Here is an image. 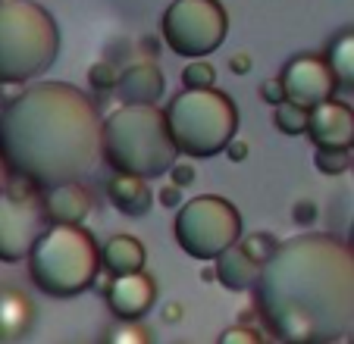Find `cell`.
Masks as SVG:
<instances>
[{
    "instance_id": "5",
    "label": "cell",
    "mask_w": 354,
    "mask_h": 344,
    "mask_svg": "<svg viewBox=\"0 0 354 344\" xmlns=\"http://www.w3.org/2000/svg\"><path fill=\"white\" fill-rule=\"evenodd\" d=\"M60 57L57 19L35 0L0 3V85H28Z\"/></svg>"
},
{
    "instance_id": "3",
    "label": "cell",
    "mask_w": 354,
    "mask_h": 344,
    "mask_svg": "<svg viewBox=\"0 0 354 344\" xmlns=\"http://www.w3.org/2000/svg\"><path fill=\"white\" fill-rule=\"evenodd\" d=\"M100 160L116 175L160 179L179 160L160 106H126L113 110L100 128Z\"/></svg>"
},
{
    "instance_id": "36",
    "label": "cell",
    "mask_w": 354,
    "mask_h": 344,
    "mask_svg": "<svg viewBox=\"0 0 354 344\" xmlns=\"http://www.w3.org/2000/svg\"><path fill=\"white\" fill-rule=\"evenodd\" d=\"M345 338H348V341H345V344H354V329H351V332H348V335H345Z\"/></svg>"
},
{
    "instance_id": "30",
    "label": "cell",
    "mask_w": 354,
    "mask_h": 344,
    "mask_svg": "<svg viewBox=\"0 0 354 344\" xmlns=\"http://www.w3.org/2000/svg\"><path fill=\"white\" fill-rule=\"evenodd\" d=\"M292 216H295V222L308 225V222H314V216H317V207L310 204V200H301V204H295V207H292Z\"/></svg>"
},
{
    "instance_id": "10",
    "label": "cell",
    "mask_w": 354,
    "mask_h": 344,
    "mask_svg": "<svg viewBox=\"0 0 354 344\" xmlns=\"http://www.w3.org/2000/svg\"><path fill=\"white\" fill-rule=\"evenodd\" d=\"M279 82H282V91H286V100L304 106V110H314L317 104L335 97L333 73H329L326 60L317 57V53L292 57V60L282 66Z\"/></svg>"
},
{
    "instance_id": "17",
    "label": "cell",
    "mask_w": 354,
    "mask_h": 344,
    "mask_svg": "<svg viewBox=\"0 0 354 344\" xmlns=\"http://www.w3.org/2000/svg\"><path fill=\"white\" fill-rule=\"evenodd\" d=\"M107 198L122 216H145L154 207V191L147 188L145 179L135 175H110L107 179Z\"/></svg>"
},
{
    "instance_id": "32",
    "label": "cell",
    "mask_w": 354,
    "mask_h": 344,
    "mask_svg": "<svg viewBox=\"0 0 354 344\" xmlns=\"http://www.w3.org/2000/svg\"><path fill=\"white\" fill-rule=\"evenodd\" d=\"M223 153H226L232 163H241V160L248 157V144H245V141H239V138H232V141L226 144V151H223Z\"/></svg>"
},
{
    "instance_id": "24",
    "label": "cell",
    "mask_w": 354,
    "mask_h": 344,
    "mask_svg": "<svg viewBox=\"0 0 354 344\" xmlns=\"http://www.w3.org/2000/svg\"><path fill=\"white\" fill-rule=\"evenodd\" d=\"M116 75H120V69H116L113 63L97 60V63H91V69H88V85H91V91L107 94L116 88Z\"/></svg>"
},
{
    "instance_id": "8",
    "label": "cell",
    "mask_w": 354,
    "mask_h": 344,
    "mask_svg": "<svg viewBox=\"0 0 354 344\" xmlns=\"http://www.w3.org/2000/svg\"><path fill=\"white\" fill-rule=\"evenodd\" d=\"M226 32L229 16L220 0H173L160 22L167 47L185 60H204L220 50Z\"/></svg>"
},
{
    "instance_id": "38",
    "label": "cell",
    "mask_w": 354,
    "mask_h": 344,
    "mask_svg": "<svg viewBox=\"0 0 354 344\" xmlns=\"http://www.w3.org/2000/svg\"><path fill=\"white\" fill-rule=\"evenodd\" d=\"M333 344H342V341H333Z\"/></svg>"
},
{
    "instance_id": "40",
    "label": "cell",
    "mask_w": 354,
    "mask_h": 344,
    "mask_svg": "<svg viewBox=\"0 0 354 344\" xmlns=\"http://www.w3.org/2000/svg\"><path fill=\"white\" fill-rule=\"evenodd\" d=\"M82 344H85V341H82Z\"/></svg>"
},
{
    "instance_id": "35",
    "label": "cell",
    "mask_w": 354,
    "mask_h": 344,
    "mask_svg": "<svg viewBox=\"0 0 354 344\" xmlns=\"http://www.w3.org/2000/svg\"><path fill=\"white\" fill-rule=\"evenodd\" d=\"M348 247L354 251V222H351V232H348Z\"/></svg>"
},
{
    "instance_id": "25",
    "label": "cell",
    "mask_w": 354,
    "mask_h": 344,
    "mask_svg": "<svg viewBox=\"0 0 354 344\" xmlns=\"http://www.w3.org/2000/svg\"><path fill=\"white\" fill-rule=\"evenodd\" d=\"M314 166L323 175H342V172H348V166H351V151H317Z\"/></svg>"
},
{
    "instance_id": "28",
    "label": "cell",
    "mask_w": 354,
    "mask_h": 344,
    "mask_svg": "<svg viewBox=\"0 0 354 344\" xmlns=\"http://www.w3.org/2000/svg\"><path fill=\"white\" fill-rule=\"evenodd\" d=\"M167 175H169V179H173V182H169V185H176V188H188V185H192V182H194V169H192V166H188V163H179V160H176V163H173V169H169Z\"/></svg>"
},
{
    "instance_id": "12",
    "label": "cell",
    "mask_w": 354,
    "mask_h": 344,
    "mask_svg": "<svg viewBox=\"0 0 354 344\" xmlns=\"http://www.w3.org/2000/svg\"><path fill=\"white\" fill-rule=\"evenodd\" d=\"M157 304V282L145 269L132 276H116L107 285V310L116 319H141Z\"/></svg>"
},
{
    "instance_id": "2",
    "label": "cell",
    "mask_w": 354,
    "mask_h": 344,
    "mask_svg": "<svg viewBox=\"0 0 354 344\" xmlns=\"http://www.w3.org/2000/svg\"><path fill=\"white\" fill-rule=\"evenodd\" d=\"M100 110L69 82H28L0 106V157L35 191L82 182L100 166Z\"/></svg>"
},
{
    "instance_id": "15",
    "label": "cell",
    "mask_w": 354,
    "mask_h": 344,
    "mask_svg": "<svg viewBox=\"0 0 354 344\" xmlns=\"http://www.w3.org/2000/svg\"><path fill=\"white\" fill-rule=\"evenodd\" d=\"M35 323V304L22 288H0V341H19Z\"/></svg>"
},
{
    "instance_id": "39",
    "label": "cell",
    "mask_w": 354,
    "mask_h": 344,
    "mask_svg": "<svg viewBox=\"0 0 354 344\" xmlns=\"http://www.w3.org/2000/svg\"><path fill=\"white\" fill-rule=\"evenodd\" d=\"M0 3H3V0H0Z\"/></svg>"
},
{
    "instance_id": "23",
    "label": "cell",
    "mask_w": 354,
    "mask_h": 344,
    "mask_svg": "<svg viewBox=\"0 0 354 344\" xmlns=\"http://www.w3.org/2000/svg\"><path fill=\"white\" fill-rule=\"evenodd\" d=\"M216 85V69L207 60H192L182 69V88L185 91H204V88Z\"/></svg>"
},
{
    "instance_id": "37",
    "label": "cell",
    "mask_w": 354,
    "mask_h": 344,
    "mask_svg": "<svg viewBox=\"0 0 354 344\" xmlns=\"http://www.w3.org/2000/svg\"><path fill=\"white\" fill-rule=\"evenodd\" d=\"M351 151H354V141H351Z\"/></svg>"
},
{
    "instance_id": "27",
    "label": "cell",
    "mask_w": 354,
    "mask_h": 344,
    "mask_svg": "<svg viewBox=\"0 0 354 344\" xmlns=\"http://www.w3.org/2000/svg\"><path fill=\"white\" fill-rule=\"evenodd\" d=\"M261 97L267 100L270 106H279L282 100H286V91H282V82H279V75H273V79L261 82Z\"/></svg>"
},
{
    "instance_id": "20",
    "label": "cell",
    "mask_w": 354,
    "mask_h": 344,
    "mask_svg": "<svg viewBox=\"0 0 354 344\" xmlns=\"http://www.w3.org/2000/svg\"><path fill=\"white\" fill-rule=\"evenodd\" d=\"M100 344H154V338H151L147 325H141L138 319H116V323L104 332Z\"/></svg>"
},
{
    "instance_id": "26",
    "label": "cell",
    "mask_w": 354,
    "mask_h": 344,
    "mask_svg": "<svg viewBox=\"0 0 354 344\" xmlns=\"http://www.w3.org/2000/svg\"><path fill=\"white\" fill-rule=\"evenodd\" d=\"M216 344H267L261 338V332L251 329V325H229V329L220 332Z\"/></svg>"
},
{
    "instance_id": "6",
    "label": "cell",
    "mask_w": 354,
    "mask_h": 344,
    "mask_svg": "<svg viewBox=\"0 0 354 344\" xmlns=\"http://www.w3.org/2000/svg\"><path fill=\"white\" fill-rule=\"evenodd\" d=\"M176 151L194 160H210L226 151L239 132V106L216 88L185 91L182 88L163 110Z\"/></svg>"
},
{
    "instance_id": "9",
    "label": "cell",
    "mask_w": 354,
    "mask_h": 344,
    "mask_svg": "<svg viewBox=\"0 0 354 344\" xmlns=\"http://www.w3.org/2000/svg\"><path fill=\"white\" fill-rule=\"evenodd\" d=\"M47 229L41 194L22 179H10L7 191L0 194V263H22Z\"/></svg>"
},
{
    "instance_id": "18",
    "label": "cell",
    "mask_w": 354,
    "mask_h": 344,
    "mask_svg": "<svg viewBox=\"0 0 354 344\" xmlns=\"http://www.w3.org/2000/svg\"><path fill=\"white\" fill-rule=\"evenodd\" d=\"M214 263H216L214 266L216 282H220L223 288H229V292H251L254 282H257V272H261V266L248 257L239 245H232L229 251H223Z\"/></svg>"
},
{
    "instance_id": "21",
    "label": "cell",
    "mask_w": 354,
    "mask_h": 344,
    "mask_svg": "<svg viewBox=\"0 0 354 344\" xmlns=\"http://www.w3.org/2000/svg\"><path fill=\"white\" fill-rule=\"evenodd\" d=\"M273 126L279 128L282 135H304L308 132V110L292 100H282L279 106H273Z\"/></svg>"
},
{
    "instance_id": "29",
    "label": "cell",
    "mask_w": 354,
    "mask_h": 344,
    "mask_svg": "<svg viewBox=\"0 0 354 344\" xmlns=\"http://www.w3.org/2000/svg\"><path fill=\"white\" fill-rule=\"evenodd\" d=\"M157 200H160L163 207H169V210H179V207H182V188H176V185L160 188V194H157Z\"/></svg>"
},
{
    "instance_id": "14",
    "label": "cell",
    "mask_w": 354,
    "mask_h": 344,
    "mask_svg": "<svg viewBox=\"0 0 354 344\" xmlns=\"http://www.w3.org/2000/svg\"><path fill=\"white\" fill-rule=\"evenodd\" d=\"M94 207V198L82 182H63V185L47 188L41 194V210L47 222L60 225H82Z\"/></svg>"
},
{
    "instance_id": "22",
    "label": "cell",
    "mask_w": 354,
    "mask_h": 344,
    "mask_svg": "<svg viewBox=\"0 0 354 344\" xmlns=\"http://www.w3.org/2000/svg\"><path fill=\"white\" fill-rule=\"evenodd\" d=\"M239 247L251 260H254L257 266H263L276 254V247H279V238H276V235H270V232H254V235H248V238H239Z\"/></svg>"
},
{
    "instance_id": "31",
    "label": "cell",
    "mask_w": 354,
    "mask_h": 344,
    "mask_svg": "<svg viewBox=\"0 0 354 344\" xmlns=\"http://www.w3.org/2000/svg\"><path fill=\"white\" fill-rule=\"evenodd\" d=\"M229 73L248 75L251 73V57H248V53H232V57H229Z\"/></svg>"
},
{
    "instance_id": "34",
    "label": "cell",
    "mask_w": 354,
    "mask_h": 344,
    "mask_svg": "<svg viewBox=\"0 0 354 344\" xmlns=\"http://www.w3.org/2000/svg\"><path fill=\"white\" fill-rule=\"evenodd\" d=\"M176 316H182V307L179 304H169L167 310H163V319H167V323H176Z\"/></svg>"
},
{
    "instance_id": "7",
    "label": "cell",
    "mask_w": 354,
    "mask_h": 344,
    "mask_svg": "<svg viewBox=\"0 0 354 344\" xmlns=\"http://www.w3.org/2000/svg\"><path fill=\"white\" fill-rule=\"evenodd\" d=\"M173 235L188 257L207 263L232 245H239L241 213L220 194H201L176 210Z\"/></svg>"
},
{
    "instance_id": "16",
    "label": "cell",
    "mask_w": 354,
    "mask_h": 344,
    "mask_svg": "<svg viewBox=\"0 0 354 344\" xmlns=\"http://www.w3.org/2000/svg\"><path fill=\"white\" fill-rule=\"evenodd\" d=\"M145 260H147L145 245L138 238H132V235H113L100 247V266H104V272H110V278L141 272Z\"/></svg>"
},
{
    "instance_id": "4",
    "label": "cell",
    "mask_w": 354,
    "mask_h": 344,
    "mask_svg": "<svg viewBox=\"0 0 354 344\" xmlns=\"http://www.w3.org/2000/svg\"><path fill=\"white\" fill-rule=\"evenodd\" d=\"M26 260L32 285L57 300L85 294L100 276V245L85 225L50 222Z\"/></svg>"
},
{
    "instance_id": "1",
    "label": "cell",
    "mask_w": 354,
    "mask_h": 344,
    "mask_svg": "<svg viewBox=\"0 0 354 344\" xmlns=\"http://www.w3.org/2000/svg\"><path fill=\"white\" fill-rule=\"evenodd\" d=\"M254 307L279 344H333L354 329V251L326 232L279 241L254 282Z\"/></svg>"
},
{
    "instance_id": "33",
    "label": "cell",
    "mask_w": 354,
    "mask_h": 344,
    "mask_svg": "<svg viewBox=\"0 0 354 344\" xmlns=\"http://www.w3.org/2000/svg\"><path fill=\"white\" fill-rule=\"evenodd\" d=\"M10 179H13V175H10V169H7V163H3V157H0V194L7 191V185H10Z\"/></svg>"
},
{
    "instance_id": "11",
    "label": "cell",
    "mask_w": 354,
    "mask_h": 344,
    "mask_svg": "<svg viewBox=\"0 0 354 344\" xmlns=\"http://www.w3.org/2000/svg\"><path fill=\"white\" fill-rule=\"evenodd\" d=\"M308 135L317 151H351L354 141V110L345 100H323L308 110Z\"/></svg>"
},
{
    "instance_id": "19",
    "label": "cell",
    "mask_w": 354,
    "mask_h": 344,
    "mask_svg": "<svg viewBox=\"0 0 354 344\" xmlns=\"http://www.w3.org/2000/svg\"><path fill=\"white\" fill-rule=\"evenodd\" d=\"M329 73H333L335 91H354V28H345L339 32L333 41H329L326 53H323Z\"/></svg>"
},
{
    "instance_id": "13",
    "label": "cell",
    "mask_w": 354,
    "mask_h": 344,
    "mask_svg": "<svg viewBox=\"0 0 354 344\" xmlns=\"http://www.w3.org/2000/svg\"><path fill=\"white\" fill-rule=\"evenodd\" d=\"M113 91L126 106H157V100L167 91V82L157 63H129L116 75Z\"/></svg>"
}]
</instances>
